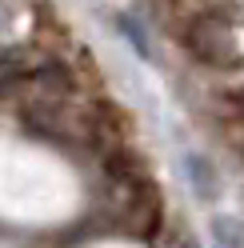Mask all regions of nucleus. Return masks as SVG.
<instances>
[{
    "instance_id": "nucleus-3",
    "label": "nucleus",
    "mask_w": 244,
    "mask_h": 248,
    "mask_svg": "<svg viewBox=\"0 0 244 248\" xmlns=\"http://www.w3.org/2000/svg\"><path fill=\"white\" fill-rule=\"evenodd\" d=\"M24 124L44 136H56V140H88L96 132L92 116L68 100H32L24 108Z\"/></svg>"
},
{
    "instance_id": "nucleus-1",
    "label": "nucleus",
    "mask_w": 244,
    "mask_h": 248,
    "mask_svg": "<svg viewBox=\"0 0 244 248\" xmlns=\"http://www.w3.org/2000/svg\"><path fill=\"white\" fill-rule=\"evenodd\" d=\"M112 180H116V192L112 196H116V204L124 208L132 232H136V236H156V232H160V192L152 188L144 176L120 168L116 160H112Z\"/></svg>"
},
{
    "instance_id": "nucleus-2",
    "label": "nucleus",
    "mask_w": 244,
    "mask_h": 248,
    "mask_svg": "<svg viewBox=\"0 0 244 248\" xmlns=\"http://www.w3.org/2000/svg\"><path fill=\"white\" fill-rule=\"evenodd\" d=\"M184 48L200 60V64H212V68H240L244 64L232 28L212 20V16H196L184 28Z\"/></svg>"
},
{
    "instance_id": "nucleus-4",
    "label": "nucleus",
    "mask_w": 244,
    "mask_h": 248,
    "mask_svg": "<svg viewBox=\"0 0 244 248\" xmlns=\"http://www.w3.org/2000/svg\"><path fill=\"white\" fill-rule=\"evenodd\" d=\"M212 240H216V248H244V224L236 216H216L212 220Z\"/></svg>"
},
{
    "instance_id": "nucleus-5",
    "label": "nucleus",
    "mask_w": 244,
    "mask_h": 248,
    "mask_svg": "<svg viewBox=\"0 0 244 248\" xmlns=\"http://www.w3.org/2000/svg\"><path fill=\"white\" fill-rule=\"evenodd\" d=\"M0 24H4V12H0Z\"/></svg>"
}]
</instances>
